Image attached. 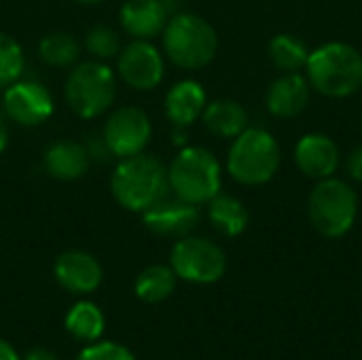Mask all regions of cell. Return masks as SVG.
<instances>
[{
    "label": "cell",
    "mask_w": 362,
    "mask_h": 360,
    "mask_svg": "<svg viewBox=\"0 0 362 360\" xmlns=\"http://www.w3.org/2000/svg\"><path fill=\"white\" fill-rule=\"evenodd\" d=\"M312 95V85L305 76L299 72H288L280 79H276L265 95L267 110L278 119H293L301 115Z\"/></svg>",
    "instance_id": "15"
},
{
    "label": "cell",
    "mask_w": 362,
    "mask_h": 360,
    "mask_svg": "<svg viewBox=\"0 0 362 360\" xmlns=\"http://www.w3.org/2000/svg\"><path fill=\"white\" fill-rule=\"evenodd\" d=\"M53 274L59 286L74 295L93 293L102 284V278H104V272L98 259L85 250L62 252L53 265Z\"/></svg>",
    "instance_id": "13"
},
{
    "label": "cell",
    "mask_w": 362,
    "mask_h": 360,
    "mask_svg": "<svg viewBox=\"0 0 362 360\" xmlns=\"http://www.w3.org/2000/svg\"><path fill=\"white\" fill-rule=\"evenodd\" d=\"M295 163L297 168L314 180L329 178L339 168V149L327 134H305L295 146Z\"/></svg>",
    "instance_id": "14"
},
{
    "label": "cell",
    "mask_w": 362,
    "mask_h": 360,
    "mask_svg": "<svg viewBox=\"0 0 362 360\" xmlns=\"http://www.w3.org/2000/svg\"><path fill=\"white\" fill-rule=\"evenodd\" d=\"M170 8L163 0H127L121 6L119 19L123 30L140 40H148L163 32Z\"/></svg>",
    "instance_id": "16"
},
{
    "label": "cell",
    "mask_w": 362,
    "mask_h": 360,
    "mask_svg": "<svg viewBox=\"0 0 362 360\" xmlns=\"http://www.w3.org/2000/svg\"><path fill=\"white\" fill-rule=\"evenodd\" d=\"M168 180L176 197L202 206L221 193V163L208 149L185 146L174 157L168 170Z\"/></svg>",
    "instance_id": "5"
},
{
    "label": "cell",
    "mask_w": 362,
    "mask_h": 360,
    "mask_svg": "<svg viewBox=\"0 0 362 360\" xmlns=\"http://www.w3.org/2000/svg\"><path fill=\"white\" fill-rule=\"evenodd\" d=\"M2 108L11 121L23 127H34L53 115V98L40 83L15 81L13 85L4 87Z\"/></svg>",
    "instance_id": "10"
},
{
    "label": "cell",
    "mask_w": 362,
    "mask_h": 360,
    "mask_svg": "<svg viewBox=\"0 0 362 360\" xmlns=\"http://www.w3.org/2000/svg\"><path fill=\"white\" fill-rule=\"evenodd\" d=\"M144 227L153 231L155 236L163 238H185L191 236V231L199 223L197 206L180 199V197H163L155 206L142 212Z\"/></svg>",
    "instance_id": "12"
},
{
    "label": "cell",
    "mask_w": 362,
    "mask_h": 360,
    "mask_svg": "<svg viewBox=\"0 0 362 360\" xmlns=\"http://www.w3.org/2000/svg\"><path fill=\"white\" fill-rule=\"evenodd\" d=\"M6 144H8V129H6V125H4V121L0 117V153L6 149Z\"/></svg>",
    "instance_id": "31"
},
{
    "label": "cell",
    "mask_w": 362,
    "mask_h": 360,
    "mask_svg": "<svg viewBox=\"0 0 362 360\" xmlns=\"http://www.w3.org/2000/svg\"><path fill=\"white\" fill-rule=\"evenodd\" d=\"M206 104H208L206 89L197 81L185 79L168 91L165 115L174 123V127H189L204 115Z\"/></svg>",
    "instance_id": "17"
},
{
    "label": "cell",
    "mask_w": 362,
    "mask_h": 360,
    "mask_svg": "<svg viewBox=\"0 0 362 360\" xmlns=\"http://www.w3.org/2000/svg\"><path fill=\"white\" fill-rule=\"evenodd\" d=\"M204 125L218 138H235L248 127V112L235 100H214L204 108Z\"/></svg>",
    "instance_id": "19"
},
{
    "label": "cell",
    "mask_w": 362,
    "mask_h": 360,
    "mask_svg": "<svg viewBox=\"0 0 362 360\" xmlns=\"http://www.w3.org/2000/svg\"><path fill=\"white\" fill-rule=\"evenodd\" d=\"M170 267L174 269L176 278L193 284H212L223 278L227 269V257L212 240L185 236L172 248Z\"/></svg>",
    "instance_id": "8"
},
{
    "label": "cell",
    "mask_w": 362,
    "mask_h": 360,
    "mask_svg": "<svg viewBox=\"0 0 362 360\" xmlns=\"http://www.w3.org/2000/svg\"><path fill=\"white\" fill-rule=\"evenodd\" d=\"M310 85L329 98H348L362 87V53L348 42H327L310 53Z\"/></svg>",
    "instance_id": "2"
},
{
    "label": "cell",
    "mask_w": 362,
    "mask_h": 360,
    "mask_svg": "<svg viewBox=\"0 0 362 360\" xmlns=\"http://www.w3.org/2000/svg\"><path fill=\"white\" fill-rule=\"evenodd\" d=\"M346 172L352 180L362 182V146H356L350 157H348V163H346Z\"/></svg>",
    "instance_id": "28"
},
{
    "label": "cell",
    "mask_w": 362,
    "mask_h": 360,
    "mask_svg": "<svg viewBox=\"0 0 362 360\" xmlns=\"http://www.w3.org/2000/svg\"><path fill=\"white\" fill-rule=\"evenodd\" d=\"M151 134L153 127L146 112L136 106H123L108 117L102 140L110 155L125 159L140 155L146 149Z\"/></svg>",
    "instance_id": "9"
},
{
    "label": "cell",
    "mask_w": 362,
    "mask_h": 360,
    "mask_svg": "<svg viewBox=\"0 0 362 360\" xmlns=\"http://www.w3.org/2000/svg\"><path fill=\"white\" fill-rule=\"evenodd\" d=\"M64 95L68 106L81 119H95L102 112H106L115 102L117 95L115 72L98 59L78 64L68 74Z\"/></svg>",
    "instance_id": "7"
},
{
    "label": "cell",
    "mask_w": 362,
    "mask_h": 360,
    "mask_svg": "<svg viewBox=\"0 0 362 360\" xmlns=\"http://www.w3.org/2000/svg\"><path fill=\"white\" fill-rule=\"evenodd\" d=\"M42 163L49 176L57 180H76L89 168V153L78 142L57 140L45 151Z\"/></svg>",
    "instance_id": "18"
},
{
    "label": "cell",
    "mask_w": 362,
    "mask_h": 360,
    "mask_svg": "<svg viewBox=\"0 0 362 360\" xmlns=\"http://www.w3.org/2000/svg\"><path fill=\"white\" fill-rule=\"evenodd\" d=\"M310 53L312 51L308 45L295 34H278L269 40V57L274 66L284 74L303 70L308 66Z\"/></svg>",
    "instance_id": "22"
},
{
    "label": "cell",
    "mask_w": 362,
    "mask_h": 360,
    "mask_svg": "<svg viewBox=\"0 0 362 360\" xmlns=\"http://www.w3.org/2000/svg\"><path fill=\"white\" fill-rule=\"evenodd\" d=\"M38 55L47 66L68 68L78 59L81 47H78V42H76V38L72 34L53 32V34L42 36V40L38 42Z\"/></svg>",
    "instance_id": "24"
},
{
    "label": "cell",
    "mask_w": 362,
    "mask_h": 360,
    "mask_svg": "<svg viewBox=\"0 0 362 360\" xmlns=\"http://www.w3.org/2000/svg\"><path fill=\"white\" fill-rule=\"evenodd\" d=\"M76 360H136V356L121 344L115 342H98L87 346Z\"/></svg>",
    "instance_id": "27"
},
{
    "label": "cell",
    "mask_w": 362,
    "mask_h": 360,
    "mask_svg": "<svg viewBox=\"0 0 362 360\" xmlns=\"http://www.w3.org/2000/svg\"><path fill=\"white\" fill-rule=\"evenodd\" d=\"M85 47L91 57L100 59H110L121 51V40L119 34L108 28V25H93L87 36H85Z\"/></svg>",
    "instance_id": "26"
},
{
    "label": "cell",
    "mask_w": 362,
    "mask_h": 360,
    "mask_svg": "<svg viewBox=\"0 0 362 360\" xmlns=\"http://www.w3.org/2000/svg\"><path fill=\"white\" fill-rule=\"evenodd\" d=\"M78 4H98V2H104V0H74Z\"/></svg>",
    "instance_id": "32"
},
{
    "label": "cell",
    "mask_w": 362,
    "mask_h": 360,
    "mask_svg": "<svg viewBox=\"0 0 362 360\" xmlns=\"http://www.w3.org/2000/svg\"><path fill=\"white\" fill-rule=\"evenodd\" d=\"M23 360H57V356L51 352V350H47V348H32Z\"/></svg>",
    "instance_id": "29"
},
{
    "label": "cell",
    "mask_w": 362,
    "mask_h": 360,
    "mask_svg": "<svg viewBox=\"0 0 362 360\" xmlns=\"http://www.w3.org/2000/svg\"><path fill=\"white\" fill-rule=\"evenodd\" d=\"M104 314L91 301H78L66 316V329L81 342H98L104 333Z\"/></svg>",
    "instance_id": "23"
},
{
    "label": "cell",
    "mask_w": 362,
    "mask_h": 360,
    "mask_svg": "<svg viewBox=\"0 0 362 360\" xmlns=\"http://www.w3.org/2000/svg\"><path fill=\"white\" fill-rule=\"evenodd\" d=\"M165 64L161 53L148 40L136 38L123 51H119V76L132 89L148 91L163 81Z\"/></svg>",
    "instance_id": "11"
},
{
    "label": "cell",
    "mask_w": 362,
    "mask_h": 360,
    "mask_svg": "<svg viewBox=\"0 0 362 360\" xmlns=\"http://www.w3.org/2000/svg\"><path fill=\"white\" fill-rule=\"evenodd\" d=\"M208 219L216 231L227 238H238L248 227L250 214L246 206L233 195H216L208 202Z\"/></svg>",
    "instance_id": "20"
},
{
    "label": "cell",
    "mask_w": 362,
    "mask_h": 360,
    "mask_svg": "<svg viewBox=\"0 0 362 360\" xmlns=\"http://www.w3.org/2000/svg\"><path fill=\"white\" fill-rule=\"evenodd\" d=\"M176 289V274L168 265H148L136 278L134 291L144 303H161Z\"/></svg>",
    "instance_id": "21"
},
{
    "label": "cell",
    "mask_w": 362,
    "mask_h": 360,
    "mask_svg": "<svg viewBox=\"0 0 362 360\" xmlns=\"http://www.w3.org/2000/svg\"><path fill=\"white\" fill-rule=\"evenodd\" d=\"M163 49L172 64L185 70L208 66L218 49L216 30L195 13H178L163 28Z\"/></svg>",
    "instance_id": "4"
},
{
    "label": "cell",
    "mask_w": 362,
    "mask_h": 360,
    "mask_svg": "<svg viewBox=\"0 0 362 360\" xmlns=\"http://www.w3.org/2000/svg\"><path fill=\"white\" fill-rule=\"evenodd\" d=\"M0 360H21V359H19V354L15 352V348H13L8 342L0 339Z\"/></svg>",
    "instance_id": "30"
},
{
    "label": "cell",
    "mask_w": 362,
    "mask_h": 360,
    "mask_svg": "<svg viewBox=\"0 0 362 360\" xmlns=\"http://www.w3.org/2000/svg\"><path fill=\"white\" fill-rule=\"evenodd\" d=\"M170 180L163 163L148 155L121 159L110 178V191L119 206L129 212H144L168 195Z\"/></svg>",
    "instance_id": "1"
},
{
    "label": "cell",
    "mask_w": 362,
    "mask_h": 360,
    "mask_svg": "<svg viewBox=\"0 0 362 360\" xmlns=\"http://www.w3.org/2000/svg\"><path fill=\"white\" fill-rule=\"evenodd\" d=\"M308 212L314 229L331 240L344 238L356 223L358 195L339 178H322L312 189L308 199Z\"/></svg>",
    "instance_id": "6"
},
{
    "label": "cell",
    "mask_w": 362,
    "mask_h": 360,
    "mask_svg": "<svg viewBox=\"0 0 362 360\" xmlns=\"http://www.w3.org/2000/svg\"><path fill=\"white\" fill-rule=\"evenodd\" d=\"M282 153L278 140L261 127H246L233 138L227 155V170L233 180L248 187L269 182L280 170Z\"/></svg>",
    "instance_id": "3"
},
{
    "label": "cell",
    "mask_w": 362,
    "mask_h": 360,
    "mask_svg": "<svg viewBox=\"0 0 362 360\" xmlns=\"http://www.w3.org/2000/svg\"><path fill=\"white\" fill-rule=\"evenodd\" d=\"M25 59L21 45L11 36L0 32V87H8L19 81Z\"/></svg>",
    "instance_id": "25"
}]
</instances>
